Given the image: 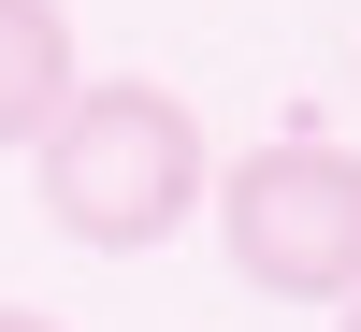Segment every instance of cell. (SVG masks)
I'll return each mask as SVG.
<instances>
[{
	"label": "cell",
	"instance_id": "obj_1",
	"mask_svg": "<svg viewBox=\"0 0 361 332\" xmlns=\"http://www.w3.org/2000/svg\"><path fill=\"white\" fill-rule=\"evenodd\" d=\"M29 173H44V217L73 231V246L102 260H145L173 246V231L202 217V116L173 102V87L116 73V87H73V102L44 116V145H29Z\"/></svg>",
	"mask_w": 361,
	"mask_h": 332
},
{
	"label": "cell",
	"instance_id": "obj_2",
	"mask_svg": "<svg viewBox=\"0 0 361 332\" xmlns=\"http://www.w3.org/2000/svg\"><path fill=\"white\" fill-rule=\"evenodd\" d=\"M202 217L260 304H347L361 289V159L318 130H275L231 173H202Z\"/></svg>",
	"mask_w": 361,
	"mask_h": 332
},
{
	"label": "cell",
	"instance_id": "obj_3",
	"mask_svg": "<svg viewBox=\"0 0 361 332\" xmlns=\"http://www.w3.org/2000/svg\"><path fill=\"white\" fill-rule=\"evenodd\" d=\"M73 15L58 0H0V145H44V116L73 102Z\"/></svg>",
	"mask_w": 361,
	"mask_h": 332
},
{
	"label": "cell",
	"instance_id": "obj_4",
	"mask_svg": "<svg viewBox=\"0 0 361 332\" xmlns=\"http://www.w3.org/2000/svg\"><path fill=\"white\" fill-rule=\"evenodd\" d=\"M0 332H58V318H44V304H0Z\"/></svg>",
	"mask_w": 361,
	"mask_h": 332
},
{
	"label": "cell",
	"instance_id": "obj_5",
	"mask_svg": "<svg viewBox=\"0 0 361 332\" xmlns=\"http://www.w3.org/2000/svg\"><path fill=\"white\" fill-rule=\"evenodd\" d=\"M347 332H361V289H347Z\"/></svg>",
	"mask_w": 361,
	"mask_h": 332
}]
</instances>
